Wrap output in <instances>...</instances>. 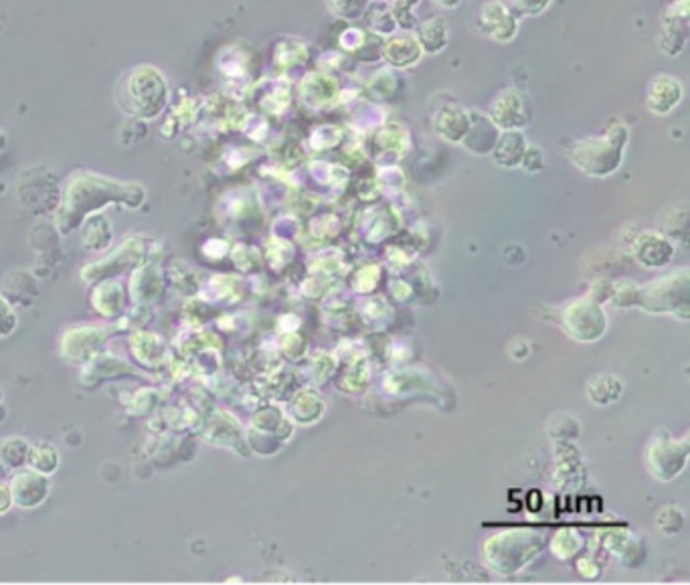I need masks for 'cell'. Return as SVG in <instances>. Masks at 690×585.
<instances>
[{
  "mask_svg": "<svg viewBox=\"0 0 690 585\" xmlns=\"http://www.w3.org/2000/svg\"><path fill=\"white\" fill-rule=\"evenodd\" d=\"M628 138V126L616 122L599 138H583L573 142L569 146V158L585 175L603 179L620 169Z\"/></svg>",
  "mask_w": 690,
  "mask_h": 585,
  "instance_id": "cell-1",
  "label": "cell"
},
{
  "mask_svg": "<svg viewBox=\"0 0 690 585\" xmlns=\"http://www.w3.org/2000/svg\"><path fill=\"white\" fill-rule=\"evenodd\" d=\"M472 23L480 37L496 41V43L514 41L521 29L519 17H514L500 3V0H482V3L474 9Z\"/></svg>",
  "mask_w": 690,
  "mask_h": 585,
  "instance_id": "cell-2",
  "label": "cell"
},
{
  "mask_svg": "<svg viewBox=\"0 0 690 585\" xmlns=\"http://www.w3.org/2000/svg\"><path fill=\"white\" fill-rule=\"evenodd\" d=\"M531 98L519 90H504L500 92L488 110V118L492 124L506 132V130H523L531 122Z\"/></svg>",
  "mask_w": 690,
  "mask_h": 585,
  "instance_id": "cell-3",
  "label": "cell"
},
{
  "mask_svg": "<svg viewBox=\"0 0 690 585\" xmlns=\"http://www.w3.org/2000/svg\"><path fill=\"white\" fill-rule=\"evenodd\" d=\"M686 39H688V0H674L664 13L658 45L668 57H678L686 45Z\"/></svg>",
  "mask_w": 690,
  "mask_h": 585,
  "instance_id": "cell-4",
  "label": "cell"
},
{
  "mask_svg": "<svg viewBox=\"0 0 690 585\" xmlns=\"http://www.w3.org/2000/svg\"><path fill=\"white\" fill-rule=\"evenodd\" d=\"M682 98H684L682 81L668 73L654 75L646 88V108L654 116L672 114L680 106Z\"/></svg>",
  "mask_w": 690,
  "mask_h": 585,
  "instance_id": "cell-5",
  "label": "cell"
},
{
  "mask_svg": "<svg viewBox=\"0 0 690 585\" xmlns=\"http://www.w3.org/2000/svg\"><path fill=\"white\" fill-rule=\"evenodd\" d=\"M338 98V81L328 71H310L300 83V100L308 108H328Z\"/></svg>",
  "mask_w": 690,
  "mask_h": 585,
  "instance_id": "cell-6",
  "label": "cell"
},
{
  "mask_svg": "<svg viewBox=\"0 0 690 585\" xmlns=\"http://www.w3.org/2000/svg\"><path fill=\"white\" fill-rule=\"evenodd\" d=\"M431 126L448 142H462L470 128V112L456 102L442 104L431 114Z\"/></svg>",
  "mask_w": 690,
  "mask_h": 585,
  "instance_id": "cell-7",
  "label": "cell"
},
{
  "mask_svg": "<svg viewBox=\"0 0 690 585\" xmlns=\"http://www.w3.org/2000/svg\"><path fill=\"white\" fill-rule=\"evenodd\" d=\"M423 57V51L415 39V35L409 33H401V35H391L387 39H383V51H381V59H385V63L397 71H405L415 67Z\"/></svg>",
  "mask_w": 690,
  "mask_h": 585,
  "instance_id": "cell-8",
  "label": "cell"
},
{
  "mask_svg": "<svg viewBox=\"0 0 690 585\" xmlns=\"http://www.w3.org/2000/svg\"><path fill=\"white\" fill-rule=\"evenodd\" d=\"M49 494V482L35 474L33 470H23L15 476L11 484V496L15 503L23 509H33L39 507Z\"/></svg>",
  "mask_w": 690,
  "mask_h": 585,
  "instance_id": "cell-9",
  "label": "cell"
},
{
  "mask_svg": "<svg viewBox=\"0 0 690 585\" xmlns=\"http://www.w3.org/2000/svg\"><path fill=\"white\" fill-rule=\"evenodd\" d=\"M415 39L423 53L438 55L450 43V29L448 23L440 17H431L415 25Z\"/></svg>",
  "mask_w": 690,
  "mask_h": 585,
  "instance_id": "cell-10",
  "label": "cell"
},
{
  "mask_svg": "<svg viewBox=\"0 0 690 585\" xmlns=\"http://www.w3.org/2000/svg\"><path fill=\"white\" fill-rule=\"evenodd\" d=\"M403 79L397 69L393 67H383L373 73L369 79V94L373 100L379 102H391L397 100L403 94Z\"/></svg>",
  "mask_w": 690,
  "mask_h": 585,
  "instance_id": "cell-11",
  "label": "cell"
},
{
  "mask_svg": "<svg viewBox=\"0 0 690 585\" xmlns=\"http://www.w3.org/2000/svg\"><path fill=\"white\" fill-rule=\"evenodd\" d=\"M527 152V140L521 130H506L502 136H498L494 144V160L502 166H516L523 162V156Z\"/></svg>",
  "mask_w": 690,
  "mask_h": 585,
  "instance_id": "cell-12",
  "label": "cell"
},
{
  "mask_svg": "<svg viewBox=\"0 0 690 585\" xmlns=\"http://www.w3.org/2000/svg\"><path fill=\"white\" fill-rule=\"evenodd\" d=\"M326 7L332 17L347 23H357L365 19L367 11L371 9V0H326Z\"/></svg>",
  "mask_w": 690,
  "mask_h": 585,
  "instance_id": "cell-13",
  "label": "cell"
},
{
  "mask_svg": "<svg viewBox=\"0 0 690 585\" xmlns=\"http://www.w3.org/2000/svg\"><path fill=\"white\" fill-rule=\"evenodd\" d=\"M365 17H369L371 33H375V35H379L383 39L395 35L397 29H399V25H397L393 13L389 11V7H373V9L367 11Z\"/></svg>",
  "mask_w": 690,
  "mask_h": 585,
  "instance_id": "cell-14",
  "label": "cell"
},
{
  "mask_svg": "<svg viewBox=\"0 0 690 585\" xmlns=\"http://www.w3.org/2000/svg\"><path fill=\"white\" fill-rule=\"evenodd\" d=\"M500 3L519 19H531L543 15L553 0H500Z\"/></svg>",
  "mask_w": 690,
  "mask_h": 585,
  "instance_id": "cell-15",
  "label": "cell"
},
{
  "mask_svg": "<svg viewBox=\"0 0 690 585\" xmlns=\"http://www.w3.org/2000/svg\"><path fill=\"white\" fill-rule=\"evenodd\" d=\"M419 0H389V11L393 13L395 21L403 29H413L417 25V19L413 15V9L417 7Z\"/></svg>",
  "mask_w": 690,
  "mask_h": 585,
  "instance_id": "cell-16",
  "label": "cell"
},
{
  "mask_svg": "<svg viewBox=\"0 0 690 585\" xmlns=\"http://www.w3.org/2000/svg\"><path fill=\"white\" fill-rule=\"evenodd\" d=\"M31 460L35 464V468L43 474H53V470L57 468L59 464V458H57V450L53 446H37L31 450Z\"/></svg>",
  "mask_w": 690,
  "mask_h": 585,
  "instance_id": "cell-17",
  "label": "cell"
},
{
  "mask_svg": "<svg viewBox=\"0 0 690 585\" xmlns=\"http://www.w3.org/2000/svg\"><path fill=\"white\" fill-rule=\"evenodd\" d=\"M365 39H367V33H365V31H361V29H357V27H349V29H344V31H342V35H340V39H338V45H340L342 51H347V53H353V55H355V53L363 47Z\"/></svg>",
  "mask_w": 690,
  "mask_h": 585,
  "instance_id": "cell-18",
  "label": "cell"
},
{
  "mask_svg": "<svg viewBox=\"0 0 690 585\" xmlns=\"http://www.w3.org/2000/svg\"><path fill=\"white\" fill-rule=\"evenodd\" d=\"M523 162H525V169L527 171H541L543 169V156L539 152V148L535 146H527V152L523 156Z\"/></svg>",
  "mask_w": 690,
  "mask_h": 585,
  "instance_id": "cell-19",
  "label": "cell"
},
{
  "mask_svg": "<svg viewBox=\"0 0 690 585\" xmlns=\"http://www.w3.org/2000/svg\"><path fill=\"white\" fill-rule=\"evenodd\" d=\"M434 3L442 9H458L462 5V0H434Z\"/></svg>",
  "mask_w": 690,
  "mask_h": 585,
  "instance_id": "cell-20",
  "label": "cell"
},
{
  "mask_svg": "<svg viewBox=\"0 0 690 585\" xmlns=\"http://www.w3.org/2000/svg\"><path fill=\"white\" fill-rule=\"evenodd\" d=\"M379 3H383V0H379Z\"/></svg>",
  "mask_w": 690,
  "mask_h": 585,
  "instance_id": "cell-21",
  "label": "cell"
}]
</instances>
